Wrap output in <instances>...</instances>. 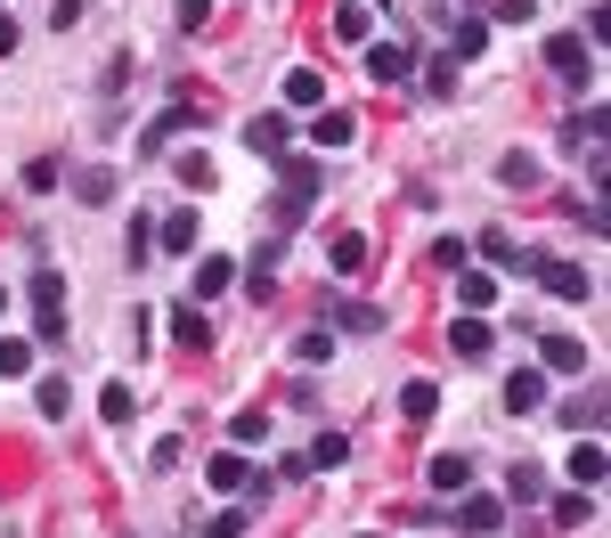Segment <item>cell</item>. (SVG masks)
Returning a JSON list of instances; mask_svg holds the SVG:
<instances>
[{
	"mask_svg": "<svg viewBox=\"0 0 611 538\" xmlns=\"http://www.w3.org/2000/svg\"><path fill=\"white\" fill-rule=\"evenodd\" d=\"M432 408H440V384H425V376H416L408 391H399V417H408V424H425Z\"/></svg>",
	"mask_w": 611,
	"mask_h": 538,
	"instance_id": "28",
	"label": "cell"
},
{
	"mask_svg": "<svg viewBox=\"0 0 611 538\" xmlns=\"http://www.w3.org/2000/svg\"><path fill=\"white\" fill-rule=\"evenodd\" d=\"M204 17H213V0H180V25H187V33H196Z\"/></svg>",
	"mask_w": 611,
	"mask_h": 538,
	"instance_id": "40",
	"label": "cell"
},
{
	"mask_svg": "<svg viewBox=\"0 0 611 538\" xmlns=\"http://www.w3.org/2000/svg\"><path fill=\"white\" fill-rule=\"evenodd\" d=\"M286 107H326V74L293 66V74H286Z\"/></svg>",
	"mask_w": 611,
	"mask_h": 538,
	"instance_id": "23",
	"label": "cell"
},
{
	"mask_svg": "<svg viewBox=\"0 0 611 538\" xmlns=\"http://www.w3.org/2000/svg\"><path fill=\"white\" fill-rule=\"evenodd\" d=\"M538 367H546V376H579V367H587L579 335H538Z\"/></svg>",
	"mask_w": 611,
	"mask_h": 538,
	"instance_id": "10",
	"label": "cell"
},
{
	"mask_svg": "<svg viewBox=\"0 0 611 538\" xmlns=\"http://www.w3.org/2000/svg\"><path fill=\"white\" fill-rule=\"evenodd\" d=\"M562 473H571L579 489H596V482H603V432H587V441H571V465H562Z\"/></svg>",
	"mask_w": 611,
	"mask_h": 538,
	"instance_id": "11",
	"label": "cell"
},
{
	"mask_svg": "<svg viewBox=\"0 0 611 538\" xmlns=\"http://www.w3.org/2000/svg\"><path fill=\"white\" fill-rule=\"evenodd\" d=\"M17 50V25H9V17H0V57H9Z\"/></svg>",
	"mask_w": 611,
	"mask_h": 538,
	"instance_id": "41",
	"label": "cell"
},
{
	"mask_svg": "<svg viewBox=\"0 0 611 538\" xmlns=\"http://www.w3.org/2000/svg\"><path fill=\"white\" fill-rule=\"evenodd\" d=\"M505 408H514V417L546 408V367H514V376H505Z\"/></svg>",
	"mask_w": 611,
	"mask_h": 538,
	"instance_id": "9",
	"label": "cell"
},
{
	"mask_svg": "<svg viewBox=\"0 0 611 538\" xmlns=\"http://www.w3.org/2000/svg\"><path fill=\"white\" fill-rule=\"evenodd\" d=\"M0 376H33V343H17V335H0Z\"/></svg>",
	"mask_w": 611,
	"mask_h": 538,
	"instance_id": "35",
	"label": "cell"
},
{
	"mask_svg": "<svg viewBox=\"0 0 611 538\" xmlns=\"http://www.w3.org/2000/svg\"><path fill=\"white\" fill-rule=\"evenodd\" d=\"M481 41H490V25H481V17H457L449 25V57H481Z\"/></svg>",
	"mask_w": 611,
	"mask_h": 538,
	"instance_id": "31",
	"label": "cell"
},
{
	"mask_svg": "<svg viewBox=\"0 0 611 538\" xmlns=\"http://www.w3.org/2000/svg\"><path fill=\"white\" fill-rule=\"evenodd\" d=\"M245 148L261 155V163H286V155H293V122H286V115H253V122H245Z\"/></svg>",
	"mask_w": 611,
	"mask_h": 538,
	"instance_id": "4",
	"label": "cell"
},
{
	"mask_svg": "<svg viewBox=\"0 0 611 538\" xmlns=\"http://www.w3.org/2000/svg\"><path fill=\"white\" fill-rule=\"evenodd\" d=\"M172 343H187V351H213V319H204L196 302H180V310H172Z\"/></svg>",
	"mask_w": 611,
	"mask_h": 538,
	"instance_id": "13",
	"label": "cell"
},
{
	"mask_svg": "<svg viewBox=\"0 0 611 538\" xmlns=\"http://www.w3.org/2000/svg\"><path fill=\"white\" fill-rule=\"evenodd\" d=\"M546 66H555L562 82H579V90H596V41L587 33H555L546 41Z\"/></svg>",
	"mask_w": 611,
	"mask_h": 538,
	"instance_id": "2",
	"label": "cell"
},
{
	"mask_svg": "<svg viewBox=\"0 0 611 538\" xmlns=\"http://www.w3.org/2000/svg\"><path fill=\"white\" fill-rule=\"evenodd\" d=\"M343 458H351V441H343V432H319V441L302 449V473H334Z\"/></svg>",
	"mask_w": 611,
	"mask_h": 538,
	"instance_id": "22",
	"label": "cell"
},
{
	"mask_svg": "<svg viewBox=\"0 0 611 538\" xmlns=\"http://www.w3.org/2000/svg\"><path fill=\"white\" fill-rule=\"evenodd\" d=\"M33 408H41V417H50V424H66V408H74L66 376H41V384H33Z\"/></svg>",
	"mask_w": 611,
	"mask_h": 538,
	"instance_id": "24",
	"label": "cell"
},
{
	"mask_svg": "<svg viewBox=\"0 0 611 538\" xmlns=\"http://www.w3.org/2000/svg\"><path fill=\"white\" fill-rule=\"evenodd\" d=\"M457 302H465V310H490V302H497V278H481V269H457Z\"/></svg>",
	"mask_w": 611,
	"mask_h": 538,
	"instance_id": "29",
	"label": "cell"
},
{
	"mask_svg": "<svg viewBox=\"0 0 611 538\" xmlns=\"http://www.w3.org/2000/svg\"><path fill=\"white\" fill-rule=\"evenodd\" d=\"M310 139H319V148H351V139H360V122H351L343 107H319V122H310Z\"/></svg>",
	"mask_w": 611,
	"mask_h": 538,
	"instance_id": "16",
	"label": "cell"
},
{
	"mask_svg": "<svg viewBox=\"0 0 611 538\" xmlns=\"http://www.w3.org/2000/svg\"><path fill=\"white\" fill-rule=\"evenodd\" d=\"M213 489H221V498H245V489H253V465L237 458V449H221V458H213Z\"/></svg>",
	"mask_w": 611,
	"mask_h": 538,
	"instance_id": "15",
	"label": "cell"
},
{
	"mask_svg": "<svg viewBox=\"0 0 611 538\" xmlns=\"http://www.w3.org/2000/svg\"><path fill=\"white\" fill-rule=\"evenodd\" d=\"M384 9H392V0H384Z\"/></svg>",
	"mask_w": 611,
	"mask_h": 538,
	"instance_id": "44",
	"label": "cell"
},
{
	"mask_svg": "<svg viewBox=\"0 0 611 538\" xmlns=\"http://www.w3.org/2000/svg\"><path fill=\"white\" fill-rule=\"evenodd\" d=\"M449 343H457V359H490V319H481V310H465V319L449 326Z\"/></svg>",
	"mask_w": 611,
	"mask_h": 538,
	"instance_id": "12",
	"label": "cell"
},
{
	"mask_svg": "<svg viewBox=\"0 0 611 538\" xmlns=\"http://www.w3.org/2000/svg\"><path fill=\"white\" fill-rule=\"evenodd\" d=\"M293 359H302V367H326V359H334V326H326V319L302 326V335H293Z\"/></svg>",
	"mask_w": 611,
	"mask_h": 538,
	"instance_id": "21",
	"label": "cell"
},
{
	"mask_svg": "<svg viewBox=\"0 0 611 538\" xmlns=\"http://www.w3.org/2000/svg\"><path fill=\"white\" fill-rule=\"evenodd\" d=\"M326 189V172H319V155H286L278 163V220H302L310 213V196Z\"/></svg>",
	"mask_w": 611,
	"mask_h": 538,
	"instance_id": "1",
	"label": "cell"
},
{
	"mask_svg": "<svg viewBox=\"0 0 611 538\" xmlns=\"http://www.w3.org/2000/svg\"><path fill=\"white\" fill-rule=\"evenodd\" d=\"M228 441H237V449H261V441H269V417H261V408H237V417H228Z\"/></svg>",
	"mask_w": 611,
	"mask_h": 538,
	"instance_id": "30",
	"label": "cell"
},
{
	"mask_svg": "<svg viewBox=\"0 0 611 538\" xmlns=\"http://www.w3.org/2000/svg\"><path fill=\"white\" fill-rule=\"evenodd\" d=\"M562 424H571V441L579 432H603V400H562Z\"/></svg>",
	"mask_w": 611,
	"mask_h": 538,
	"instance_id": "34",
	"label": "cell"
},
{
	"mask_svg": "<svg viewBox=\"0 0 611 538\" xmlns=\"http://www.w3.org/2000/svg\"><path fill=\"white\" fill-rule=\"evenodd\" d=\"M33 319H41V335H66V286H57V269H33Z\"/></svg>",
	"mask_w": 611,
	"mask_h": 538,
	"instance_id": "5",
	"label": "cell"
},
{
	"mask_svg": "<svg viewBox=\"0 0 611 538\" xmlns=\"http://www.w3.org/2000/svg\"><path fill=\"white\" fill-rule=\"evenodd\" d=\"M432 269H449V278H457V269H465V237H440L432 245Z\"/></svg>",
	"mask_w": 611,
	"mask_h": 538,
	"instance_id": "38",
	"label": "cell"
},
{
	"mask_svg": "<svg viewBox=\"0 0 611 538\" xmlns=\"http://www.w3.org/2000/svg\"><path fill=\"white\" fill-rule=\"evenodd\" d=\"M367 74L384 82V90H399V82H408V41H367Z\"/></svg>",
	"mask_w": 611,
	"mask_h": 538,
	"instance_id": "8",
	"label": "cell"
},
{
	"mask_svg": "<svg viewBox=\"0 0 611 538\" xmlns=\"http://www.w3.org/2000/svg\"><path fill=\"white\" fill-rule=\"evenodd\" d=\"M0 310H9V286H0Z\"/></svg>",
	"mask_w": 611,
	"mask_h": 538,
	"instance_id": "42",
	"label": "cell"
},
{
	"mask_svg": "<svg viewBox=\"0 0 611 538\" xmlns=\"http://www.w3.org/2000/svg\"><path fill=\"white\" fill-rule=\"evenodd\" d=\"M490 17H497V25H530V17H538V0H497Z\"/></svg>",
	"mask_w": 611,
	"mask_h": 538,
	"instance_id": "39",
	"label": "cell"
},
{
	"mask_svg": "<svg viewBox=\"0 0 611 538\" xmlns=\"http://www.w3.org/2000/svg\"><path fill=\"white\" fill-rule=\"evenodd\" d=\"M334 326H351V335H375V326H384V310H375V302H334Z\"/></svg>",
	"mask_w": 611,
	"mask_h": 538,
	"instance_id": "32",
	"label": "cell"
},
{
	"mask_svg": "<svg viewBox=\"0 0 611 538\" xmlns=\"http://www.w3.org/2000/svg\"><path fill=\"white\" fill-rule=\"evenodd\" d=\"M326 261H334V278H360V269H367V237H360V229H343V237L326 245Z\"/></svg>",
	"mask_w": 611,
	"mask_h": 538,
	"instance_id": "18",
	"label": "cell"
},
{
	"mask_svg": "<svg viewBox=\"0 0 611 538\" xmlns=\"http://www.w3.org/2000/svg\"><path fill=\"white\" fill-rule=\"evenodd\" d=\"M334 41H360V50L375 41V9L367 0H343V9H334Z\"/></svg>",
	"mask_w": 611,
	"mask_h": 538,
	"instance_id": "14",
	"label": "cell"
},
{
	"mask_svg": "<svg viewBox=\"0 0 611 538\" xmlns=\"http://www.w3.org/2000/svg\"><path fill=\"white\" fill-rule=\"evenodd\" d=\"M74 196H82V204H107V196H115V172H107V163H90V172H74Z\"/></svg>",
	"mask_w": 611,
	"mask_h": 538,
	"instance_id": "33",
	"label": "cell"
},
{
	"mask_svg": "<svg viewBox=\"0 0 611 538\" xmlns=\"http://www.w3.org/2000/svg\"><path fill=\"white\" fill-rule=\"evenodd\" d=\"M546 498V473L538 465H514V473H505V506H538Z\"/></svg>",
	"mask_w": 611,
	"mask_h": 538,
	"instance_id": "25",
	"label": "cell"
},
{
	"mask_svg": "<svg viewBox=\"0 0 611 538\" xmlns=\"http://www.w3.org/2000/svg\"><path fill=\"white\" fill-rule=\"evenodd\" d=\"M98 417H107V424L122 432V424H131V417H139V391H131V384H122V376H115L107 391H98Z\"/></svg>",
	"mask_w": 611,
	"mask_h": 538,
	"instance_id": "19",
	"label": "cell"
},
{
	"mask_svg": "<svg viewBox=\"0 0 611 538\" xmlns=\"http://www.w3.org/2000/svg\"><path fill=\"white\" fill-rule=\"evenodd\" d=\"M228 278H237V261H228V254H204V261H196V302L228 294Z\"/></svg>",
	"mask_w": 611,
	"mask_h": 538,
	"instance_id": "20",
	"label": "cell"
},
{
	"mask_svg": "<svg viewBox=\"0 0 611 538\" xmlns=\"http://www.w3.org/2000/svg\"><path fill=\"white\" fill-rule=\"evenodd\" d=\"M596 139H603V107H587V115H571V122H562V155H596Z\"/></svg>",
	"mask_w": 611,
	"mask_h": 538,
	"instance_id": "17",
	"label": "cell"
},
{
	"mask_svg": "<svg viewBox=\"0 0 611 538\" xmlns=\"http://www.w3.org/2000/svg\"><path fill=\"white\" fill-rule=\"evenodd\" d=\"M163 254H196V204H180V213L163 220Z\"/></svg>",
	"mask_w": 611,
	"mask_h": 538,
	"instance_id": "27",
	"label": "cell"
},
{
	"mask_svg": "<svg viewBox=\"0 0 611 538\" xmlns=\"http://www.w3.org/2000/svg\"><path fill=\"white\" fill-rule=\"evenodd\" d=\"M425 482L440 489V498H465V489H473V458H457V449H440V458L425 465Z\"/></svg>",
	"mask_w": 611,
	"mask_h": 538,
	"instance_id": "7",
	"label": "cell"
},
{
	"mask_svg": "<svg viewBox=\"0 0 611 538\" xmlns=\"http://www.w3.org/2000/svg\"><path fill=\"white\" fill-rule=\"evenodd\" d=\"M530 278H538L555 302H587V294H596V278H587L579 261H546V254H538V269H530Z\"/></svg>",
	"mask_w": 611,
	"mask_h": 538,
	"instance_id": "3",
	"label": "cell"
},
{
	"mask_svg": "<svg viewBox=\"0 0 611 538\" xmlns=\"http://www.w3.org/2000/svg\"><path fill=\"white\" fill-rule=\"evenodd\" d=\"M253 523H245V506H228V514H213V523H204V538H245Z\"/></svg>",
	"mask_w": 611,
	"mask_h": 538,
	"instance_id": "36",
	"label": "cell"
},
{
	"mask_svg": "<svg viewBox=\"0 0 611 538\" xmlns=\"http://www.w3.org/2000/svg\"><path fill=\"white\" fill-rule=\"evenodd\" d=\"M360 538H384V530H360Z\"/></svg>",
	"mask_w": 611,
	"mask_h": 538,
	"instance_id": "43",
	"label": "cell"
},
{
	"mask_svg": "<svg viewBox=\"0 0 611 538\" xmlns=\"http://www.w3.org/2000/svg\"><path fill=\"white\" fill-rule=\"evenodd\" d=\"M596 523V498H587V489H562L555 498V530H587Z\"/></svg>",
	"mask_w": 611,
	"mask_h": 538,
	"instance_id": "26",
	"label": "cell"
},
{
	"mask_svg": "<svg viewBox=\"0 0 611 538\" xmlns=\"http://www.w3.org/2000/svg\"><path fill=\"white\" fill-rule=\"evenodd\" d=\"M497 180H505V189H530L538 163H530V155H505V163H497Z\"/></svg>",
	"mask_w": 611,
	"mask_h": 538,
	"instance_id": "37",
	"label": "cell"
},
{
	"mask_svg": "<svg viewBox=\"0 0 611 538\" xmlns=\"http://www.w3.org/2000/svg\"><path fill=\"white\" fill-rule=\"evenodd\" d=\"M449 523L465 530V538H490V530L505 523V498H473V489H465V498H457V514H449Z\"/></svg>",
	"mask_w": 611,
	"mask_h": 538,
	"instance_id": "6",
	"label": "cell"
}]
</instances>
